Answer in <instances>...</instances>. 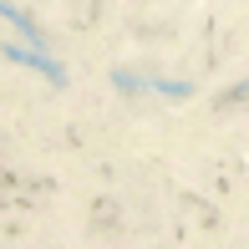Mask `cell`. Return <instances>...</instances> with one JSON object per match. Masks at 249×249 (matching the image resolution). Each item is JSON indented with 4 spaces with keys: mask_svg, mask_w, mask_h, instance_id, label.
I'll return each mask as SVG.
<instances>
[{
    "mask_svg": "<svg viewBox=\"0 0 249 249\" xmlns=\"http://www.w3.org/2000/svg\"><path fill=\"white\" fill-rule=\"evenodd\" d=\"M0 20H5V26H16L26 46H41V51H46V36H41V26H36V20H31L26 10H20V5H10V0H0Z\"/></svg>",
    "mask_w": 249,
    "mask_h": 249,
    "instance_id": "cell-2",
    "label": "cell"
},
{
    "mask_svg": "<svg viewBox=\"0 0 249 249\" xmlns=\"http://www.w3.org/2000/svg\"><path fill=\"white\" fill-rule=\"evenodd\" d=\"M249 97V87H234V92H224V102H244Z\"/></svg>",
    "mask_w": 249,
    "mask_h": 249,
    "instance_id": "cell-3",
    "label": "cell"
},
{
    "mask_svg": "<svg viewBox=\"0 0 249 249\" xmlns=\"http://www.w3.org/2000/svg\"><path fill=\"white\" fill-rule=\"evenodd\" d=\"M0 51H5V61H16V66H31V71H41L51 87H66V66H61V61H51V56L41 51V46H16V41H5Z\"/></svg>",
    "mask_w": 249,
    "mask_h": 249,
    "instance_id": "cell-1",
    "label": "cell"
}]
</instances>
